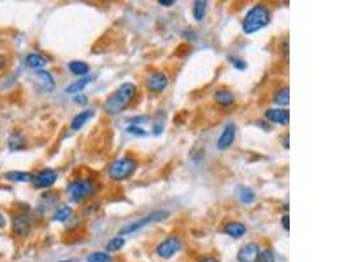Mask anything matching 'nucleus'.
Instances as JSON below:
<instances>
[{
    "instance_id": "obj_28",
    "label": "nucleus",
    "mask_w": 350,
    "mask_h": 262,
    "mask_svg": "<svg viewBox=\"0 0 350 262\" xmlns=\"http://www.w3.org/2000/svg\"><path fill=\"white\" fill-rule=\"evenodd\" d=\"M228 61L232 66L235 67L236 70H239V71H244V70H247V67L248 64L245 63V61H243L241 58H238V57H228Z\"/></svg>"
},
{
    "instance_id": "obj_12",
    "label": "nucleus",
    "mask_w": 350,
    "mask_h": 262,
    "mask_svg": "<svg viewBox=\"0 0 350 262\" xmlns=\"http://www.w3.org/2000/svg\"><path fill=\"white\" fill-rule=\"evenodd\" d=\"M36 77L41 91H44V92H53L54 88H55V80H54V77L51 76V74H50L49 71L40 70V71L36 72Z\"/></svg>"
},
{
    "instance_id": "obj_35",
    "label": "nucleus",
    "mask_w": 350,
    "mask_h": 262,
    "mask_svg": "<svg viewBox=\"0 0 350 262\" xmlns=\"http://www.w3.org/2000/svg\"><path fill=\"white\" fill-rule=\"evenodd\" d=\"M161 130H163V127H161V124H155V126H154V130H152V131H154V134H155V135H159V134L161 133Z\"/></svg>"
},
{
    "instance_id": "obj_39",
    "label": "nucleus",
    "mask_w": 350,
    "mask_h": 262,
    "mask_svg": "<svg viewBox=\"0 0 350 262\" xmlns=\"http://www.w3.org/2000/svg\"><path fill=\"white\" fill-rule=\"evenodd\" d=\"M59 262H72V261H59Z\"/></svg>"
},
{
    "instance_id": "obj_6",
    "label": "nucleus",
    "mask_w": 350,
    "mask_h": 262,
    "mask_svg": "<svg viewBox=\"0 0 350 262\" xmlns=\"http://www.w3.org/2000/svg\"><path fill=\"white\" fill-rule=\"evenodd\" d=\"M32 231V223L25 214H15L12 216V232L18 239L29 236Z\"/></svg>"
},
{
    "instance_id": "obj_29",
    "label": "nucleus",
    "mask_w": 350,
    "mask_h": 262,
    "mask_svg": "<svg viewBox=\"0 0 350 262\" xmlns=\"http://www.w3.org/2000/svg\"><path fill=\"white\" fill-rule=\"evenodd\" d=\"M256 262H274V253L271 252L270 249H265L258 254Z\"/></svg>"
},
{
    "instance_id": "obj_11",
    "label": "nucleus",
    "mask_w": 350,
    "mask_h": 262,
    "mask_svg": "<svg viewBox=\"0 0 350 262\" xmlns=\"http://www.w3.org/2000/svg\"><path fill=\"white\" fill-rule=\"evenodd\" d=\"M260 249L256 244L249 243L238 252V261L239 262H256L257 261Z\"/></svg>"
},
{
    "instance_id": "obj_23",
    "label": "nucleus",
    "mask_w": 350,
    "mask_h": 262,
    "mask_svg": "<svg viewBox=\"0 0 350 262\" xmlns=\"http://www.w3.org/2000/svg\"><path fill=\"white\" fill-rule=\"evenodd\" d=\"M71 215H72L71 207H70V206H62V207H59V209L54 213L53 220L58 223H64L71 218Z\"/></svg>"
},
{
    "instance_id": "obj_33",
    "label": "nucleus",
    "mask_w": 350,
    "mask_h": 262,
    "mask_svg": "<svg viewBox=\"0 0 350 262\" xmlns=\"http://www.w3.org/2000/svg\"><path fill=\"white\" fill-rule=\"evenodd\" d=\"M160 5H164V7H171L175 4V0H159Z\"/></svg>"
},
{
    "instance_id": "obj_1",
    "label": "nucleus",
    "mask_w": 350,
    "mask_h": 262,
    "mask_svg": "<svg viewBox=\"0 0 350 262\" xmlns=\"http://www.w3.org/2000/svg\"><path fill=\"white\" fill-rule=\"evenodd\" d=\"M137 93V85L133 83H124L121 84L114 92L104 102V109L109 114H120L129 107Z\"/></svg>"
},
{
    "instance_id": "obj_31",
    "label": "nucleus",
    "mask_w": 350,
    "mask_h": 262,
    "mask_svg": "<svg viewBox=\"0 0 350 262\" xmlns=\"http://www.w3.org/2000/svg\"><path fill=\"white\" fill-rule=\"evenodd\" d=\"M281 224H282V227H284L285 231H287V232L290 231V216H288L287 214L282 216V219H281Z\"/></svg>"
},
{
    "instance_id": "obj_7",
    "label": "nucleus",
    "mask_w": 350,
    "mask_h": 262,
    "mask_svg": "<svg viewBox=\"0 0 350 262\" xmlns=\"http://www.w3.org/2000/svg\"><path fill=\"white\" fill-rule=\"evenodd\" d=\"M58 178V173L55 170L50 168L42 169L40 172H37L36 174H33L32 182L33 185L38 189H46V187L53 186Z\"/></svg>"
},
{
    "instance_id": "obj_4",
    "label": "nucleus",
    "mask_w": 350,
    "mask_h": 262,
    "mask_svg": "<svg viewBox=\"0 0 350 262\" xmlns=\"http://www.w3.org/2000/svg\"><path fill=\"white\" fill-rule=\"evenodd\" d=\"M169 216L168 211H154V213L147 214L146 216H143L142 219H138L135 222L130 223V224H126L121 228L118 231V236L122 235H129V233H133V232H137L139 230H142L143 227L148 226L151 223H156V222H161Z\"/></svg>"
},
{
    "instance_id": "obj_8",
    "label": "nucleus",
    "mask_w": 350,
    "mask_h": 262,
    "mask_svg": "<svg viewBox=\"0 0 350 262\" xmlns=\"http://www.w3.org/2000/svg\"><path fill=\"white\" fill-rule=\"evenodd\" d=\"M181 241L177 237H168L156 247V253L159 257L171 258L181 249Z\"/></svg>"
},
{
    "instance_id": "obj_38",
    "label": "nucleus",
    "mask_w": 350,
    "mask_h": 262,
    "mask_svg": "<svg viewBox=\"0 0 350 262\" xmlns=\"http://www.w3.org/2000/svg\"><path fill=\"white\" fill-rule=\"evenodd\" d=\"M284 147L286 148V150H288V135H285V138H284Z\"/></svg>"
},
{
    "instance_id": "obj_5",
    "label": "nucleus",
    "mask_w": 350,
    "mask_h": 262,
    "mask_svg": "<svg viewBox=\"0 0 350 262\" xmlns=\"http://www.w3.org/2000/svg\"><path fill=\"white\" fill-rule=\"evenodd\" d=\"M93 191H95V185L92 184V181L89 180H76V181H72L68 186H67V193H68V197L70 200L74 202V203H80L83 202L85 198H88L89 196H92Z\"/></svg>"
},
{
    "instance_id": "obj_19",
    "label": "nucleus",
    "mask_w": 350,
    "mask_h": 262,
    "mask_svg": "<svg viewBox=\"0 0 350 262\" xmlns=\"http://www.w3.org/2000/svg\"><path fill=\"white\" fill-rule=\"evenodd\" d=\"M91 81H92V77H91V76H84V77H81V79H78V80L74 81L72 84H70L67 87L66 92L70 94L79 93V92H81L83 89H85V87H87Z\"/></svg>"
},
{
    "instance_id": "obj_37",
    "label": "nucleus",
    "mask_w": 350,
    "mask_h": 262,
    "mask_svg": "<svg viewBox=\"0 0 350 262\" xmlns=\"http://www.w3.org/2000/svg\"><path fill=\"white\" fill-rule=\"evenodd\" d=\"M200 262H219L215 257H205Z\"/></svg>"
},
{
    "instance_id": "obj_20",
    "label": "nucleus",
    "mask_w": 350,
    "mask_h": 262,
    "mask_svg": "<svg viewBox=\"0 0 350 262\" xmlns=\"http://www.w3.org/2000/svg\"><path fill=\"white\" fill-rule=\"evenodd\" d=\"M68 70L71 74L76 76H84L89 72V66L81 61H72L68 63Z\"/></svg>"
},
{
    "instance_id": "obj_17",
    "label": "nucleus",
    "mask_w": 350,
    "mask_h": 262,
    "mask_svg": "<svg viewBox=\"0 0 350 262\" xmlns=\"http://www.w3.org/2000/svg\"><path fill=\"white\" fill-rule=\"evenodd\" d=\"M4 178L7 181L16 182V184H20V182H32L33 174L29 173V172H25V170H11V172H7V173L4 174Z\"/></svg>"
},
{
    "instance_id": "obj_26",
    "label": "nucleus",
    "mask_w": 350,
    "mask_h": 262,
    "mask_svg": "<svg viewBox=\"0 0 350 262\" xmlns=\"http://www.w3.org/2000/svg\"><path fill=\"white\" fill-rule=\"evenodd\" d=\"M125 245V239L121 237V236H117L114 239H111L107 245V250L109 253H113V252H118L122 247Z\"/></svg>"
},
{
    "instance_id": "obj_16",
    "label": "nucleus",
    "mask_w": 350,
    "mask_h": 262,
    "mask_svg": "<svg viewBox=\"0 0 350 262\" xmlns=\"http://www.w3.org/2000/svg\"><path fill=\"white\" fill-rule=\"evenodd\" d=\"M46 63H48V61H46L44 55L37 53L29 54L25 58V64L32 70H36V71H40L41 68H44L46 66Z\"/></svg>"
},
{
    "instance_id": "obj_2",
    "label": "nucleus",
    "mask_w": 350,
    "mask_h": 262,
    "mask_svg": "<svg viewBox=\"0 0 350 262\" xmlns=\"http://www.w3.org/2000/svg\"><path fill=\"white\" fill-rule=\"evenodd\" d=\"M270 22V11L264 4H257L249 9L243 21V31L245 34L256 33Z\"/></svg>"
},
{
    "instance_id": "obj_22",
    "label": "nucleus",
    "mask_w": 350,
    "mask_h": 262,
    "mask_svg": "<svg viewBox=\"0 0 350 262\" xmlns=\"http://www.w3.org/2000/svg\"><path fill=\"white\" fill-rule=\"evenodd\" d=\"M8 147L11 151H20L25 148V139L22 137L21 134L15 133L11 135L8 142Z\"/></svg>"
},
{
    "instance_id": "obj_18",
    "label": "nucleus",
    "mask_w": 350,
    "mask_h": 262,
    "mask_svg": "<svg viewBox=\"0 0 350 262\" xmlns=\"http://www.w3.org/2000/svg\"><path fill=\"white\" fill-rule=\"evenodd\" d=\"M93 114H95L93 110H89V109L88 110L80 111L79 114H76V116L74 117V120H72L71 122V129L75 130V131L80 130L89 120H91V118H92Z\"/></svg>"
},
{
    "instance_id": "obj_15",
    "label": "nucleus",
    "mask_w": 350,
    "mask_h": 262,
    "mask_svg": "<svg viewBox=\"0 0 350 262\" xmlns=\"http://www.w3.org/2000/svg\"><path fill=\"white\" fill-rule=\"evenodd\" d=\"M214 100L221 107H230L235 102V96L228 89H219L214 94Z\"/></svg>"
},
{
    "instance_id": "obj_3",
    "label": "nucleus",
    "mask_w": 350,
    "mask_h": 262,
    "mask_svg": "<svg viewBox=\"0 0 350 262\" xmlns=\"http://www.w3.org/2000/svg\"><path fill=\"white\" fill-rule=\"evenodd\" d=\"M137 168V160L130 157V156H125V157H121L118 160L111 163L109 169H108V174L114 181H122V180H126L130 176H133Z\"/></svg>"
},
{
    "instance_id": "obj_10",
    "label": "nucleus",
    "mask_w": 350,
    "mask_h": 262,
    "mask_svg": "<svg viewBox=\"0 0 350 262\" xmlns=\"http://www.w3.org/2000/svg\"><path fill=\"white\" fill-rule=\"evenodd\" d=\"M235 137H236V126L235 123L232 122H228V123L224 126V129L222 131L221 137L218 139L217 147L219 151H224V150H228L232 143L235 142Z\"/></svg>"
},
{
    "instance_id": "obj_32",
    "label": "nucleus",
    "mask_w": 350,
    "mask_h": 262,
    "mask_svg": "<svg viewBox=\"0 0 350 262\" xmlns=\"http://www.w3.org/2000/svg\"><path fill=\"white\" fill-rule=\"evenodd\" d=\"M74 102L79 104V105H85V104H87V97L83 96V94H78V96L74 97Z\"/></svg>"
},
{
    "instance_id": "obj_24",
    "label": "nucleus",
    "mask_w": 350,
    "mask_h": 262,
    "mask_svg": "<svg viewBox=\"0 0 350 262\" xmlns=\"http://www.w3.org/2000/svg\"><path fill=\"white\" fill-rule=\"evenodd\" d=\"M206 8H207V1L204 0H197L193 3V16L197 21H202L206 14Z\"/></svg>"
},
{
    "instance_id": "obj_30",
    "label": "nucleus",
    "mask_w": 350,
    "mask_h": 262,
    "mask_svg": "<svg viewBox=\"0 0 350 262\" xmlns=\"http://www.w3.org/2000/svg\"><path fill=\"white\" fill-rule=\"evenodd\" d=\"M126 131L131 134V135H135V137H146L147 135L146 130L139 127L138 124H131V126H129V127L126 129Z\"/></svg>"
},
{
    "instance_id": "obj_34",
    "label": "nucleus",
    "mask_w": 350,
    "mask_h": 262,
    "mask_svg": "<svg viewBox=\"0 0 350 262\" xmlns=\"http://www.w3.org/2000/svg\"><path fill=\"white\" fill-rule=\"evenodd\" d=\"M5 226H7V219H5V216L3 215V213L0 211V228H4Z\"/></svg>"
},
{
    "instance_id": "obj_13",
    "label": "nucleus",
    "mask_w": 350,
    "mask_h": 262,
    "mask_svg": "<svg viewBox=\"0 0 350 262\" xmlns=\"http://www.w3.org/2000/svg\"><path fill=\"white\" fill-rule=\"evenodd\" d=\"M265 118L277 124H287L290 114L286 109H269L265 111Z\"/></svg>"
},
{
    "instance_id": "obj_27",
    "label": "nucleus",
    "mask_w": 350,
    "mask_h": 262,
    "mask_svg": "<svg viewBox=\"0 0 350 262\" xmlns=\"http://www.w3.org/2000/svg\"><path fill=\"white\" fill-rule=\"evenodd\" d=\"M88 262H111V256L108 253H102V252H96V253L89 254L87 258Z\"/></svg>"
},
{
    "instance_id": "obj_9",
    "label": "nucleus",
    "mask_w": 350,
    "mask_h": 262,
    "mask_svg": "<svg viewBox=\"0 0 350 262\" xmlns=\"http://www.w3.org/2000/svg\"><path fill=\"white\" fill-rule=\"evenodd\" d=\"M168 85V77L164 72L154 71L151 72L146 79V87L151 92H163Z\"/></svg>"
},
{
    "instance_id": "obj_25",
    "label": "nucleus",
    "mask_w": 350,
    "mask_h": 262,
    "mask_svg": "<svg viewBox=\"0 0 350 262\" xmlns=\"http://www.w3.org/2000/svg\"><path fill=\"white\" fill-rule=\"evenodd\" d=\"M273 101H274V104H277V105H281V107H286V105H288V102H290V89L288 88L279 89L278 92L274 94Z\"/></svg>"
},
{
    "instance_id": "obj_14",
    "label": "nucleus",
    "mask_w": 350,
    "mask_h": 262,
    "mask_svg": "<svg viewBox=\"0 0 350 262\" xmlns=\"http://www.w3.org/2000/svg\"><path fill=\"white\" fill-rule=\"evenodd\" d=\"M223 232L227 233L228 236H231L232 239H240L245 235L247 232V228L244 226L243 223L240 222H230L227 223L224 228H223Z\"/></svg>"
},
{
    "instance_id": "obj_36",
    "label": "nucleus",
    "mask_w": 350,
    "mask_h": 262,
    "mask_svg": "<svg viewBox=\"0 0 350 262\" xmlns=\"http://www.w3.org/2000/svg\"><path fill=\"white\" fill-rule=\"evenodd\" d=\"M5 64H7V61H5V58L3 57V55H0V71L4 68Z\"/></svg>"
},
{
    "instance_id": "obj_21",
    "label": "nucleus",
    "mask_w": 350,
    "mask_h": 262,
    "mask_svg": "<svg viewBox=\"0 0 350 262\" xmlns=\"http://www.w3.org/2000/svg\"><path fill=\"white\" fill-rule=\"evenodd\" d=\"M238 196H239L240 202L244 204H251L255 202V200H256V194H255V191H253L252 189L248 186H239Z\"/></svg>"
}]
</instances>
